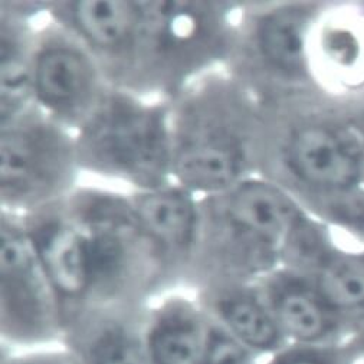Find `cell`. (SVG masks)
I'll use <instances>...</instances> for the list:
<instances>
[{"mask_svg":"<svg viewBox=\"0 0 364 364\" xmlns=\"http://www.w3.org/2000/svg\"><path fill=\"white\" fill-rule=\"evenodd\" d=\"M85 154L108 171L141 185H156L168 161V141L161 115L127 98H109L84 132Z\"/></svg>","mask_w":364,"mask_h":364,"instance_id":"cell-1","label":"cell"},{"mask_svg":"<svg viewBox=\"0 0 364 364\" xmlns=\"http://www.w3.org/2000/svg\"><path fill=\"white\" fill-rule=\"evenodd\" d=\"M56 298L36 272L25 239L2 226V340L5 347L33 348L63 340Z\"/></svg>","mask_w":364,"mask_h":364,"instance_id":"cell-2","label":"cell"},{"mask_svg":"<svg viewBox=\"0 0 364 364\" xmlns=\"http://www.w3.org/2000/svg\"><path fill=\"white\" fill-rule=\"evenodd\" d=\"M291 174L309 189L327 195H347L363 173V143L350 127L311 123L298 127L285 146Z\"/></svg>","mask_w":364,"mask_h":364,"instance_id":"cell-3","label":"cell"},{"mask_svg":"<svg viewBox=\"0 0 364 364\" xmlns=\"http://www.w3.org/2000/svg\"><path fill=\"white\" fill-rule=\"evenodd\" d=\"M222 219L239 244L251 247L262 259L287 251L306 220L284 192L262 181L235 188L222 203Z\"/></svg>","mask_w":364,"mask_h":364,"instance_id":"cell-4","label":"cell"},{"mask_svg":"<svg viewBox=\"0 0 364 364\" xmlns=\"http://www.w3.org/2000/svg\"><path fill=\"white\" fill-rule=\"evenodd\" d=\"M262 295L289 344H341L347 343L354 331V321L331 309L301 272L272 278Z\"/></svg>","mask_w":364,"mask_h":364,"instance_id":"cell-5","label":"cell"},{"mask_svg":"<svg viewBox=\"0 0 364 364\" xmlns=\"http://www.w3.org/2000/svg\"><path fill=\"white\" fill-rule=\"evenodd\" d=\"M31 240L65 328L92 299L87 237L68 223L50 219L33 228Z\"/></svg>","mask_w":364,"mask_h":364,"instance_id":"cell-6","label":"cell"},{"mask_svg":"<svg viewBox=\"0 0 364 364\" xmlns=\"http://www.w3.org/2000/svg\"><path fill=\"white\" fill-rule=\"evenodd\" d=\"M64 347L80 364H150L144 347V323L119 307H92L71 321Z\"/></svg>","mask_w":364,"mask_h":364,"instance_id":"cell-7","label":"cell"},{"mask_svg":"<svg viewBox=\"0 0 364 364\" xmlns=\"http://www.w3.org/2000/svg\"><path fill=\"white\" fill-rule=\"evenodd\" d=\"M65 146L41 127H18L2 134V191L29 196L50 189L65 168Z\"/></svg>","mask_w":364,"mask_h":364,"instance_id":"cell-8","label":"cell"},{"mask_svg":"<svg viewBox=\"0 0 364 364\" xmlns=\"http://www.w3.org/2000/svg\"><path fill=\"white\" fill-rule=\"evenodd\" d=\"M212 318L183 299H171L144 321L150 364H199Z\"/></svg>","mask_w":364,"mask_h":364,"instance_id":"cell-9","label":"cell"},{"mask_svg":"<svg viewBox=\"0 0 364 364\" xmlns=\"http://www.w3.org/2000/svg\"><path fill=\"white\" fill-rule=\"evenodd\" d=\"M181 144L176 170L181 181L200 191L228 188L237 177L244 160L242 144L226 126L203 124Z\"/></svg>","mask_w":364,"mask_h":364,"instance_id":"cell-10","label":"cell"},{"mask_svg":"<svg viewBox=\"0 0 364 364\" xmlns=\"http://www.w3.org/2000/svg\"><path fill=\"white\" fill-rule=\"evenodd\" d=\"M208 302L213 321L258 357L271 358L289 344L262 294L248 288H225Z\"/></svg>","mask_w":364,"mask_h":364,"instance_id":"cell-11","label":"cell"},{"mask_svg":"<svg viewBox=\"0 0 364 364\" xmlns=\"http://www.w3.org/2000/svg\"><path fill=\"white\" fill-rule=\"evenodd\" d=\"M95 74L80 50L53 45L42 50L35 67V90L43 105L63 115H75L91 100Z\"/></svg>","mask_w":364,"mask_h":364,"instance_id":"cell-12","label":"cell"},{"mask_svg":"<svg viewBox=\"0 0 364 364\" xmlns=\"http://www.w3.org/2000/svg\"><path fill=\"white\" fill-rule=\"evenodd\" d=\"M140 229L166 252H183L195 239L198 213L192 199L181 191H154L137 200Z\"/></svg>","mask_w":364,"mask_h":364,"instance_id":"cell-13","label":"cell"},{"mask_svg":"<svg viewBox=\"0 0 364 364\" xmlns=\"http://www.w3.org/2000/svg\"><path fill=\"white\" fill-rule=\"evenodd\" d=\"M304 275L331 309L354 324L364 320V252L330 250Z\"/></svg>","mask_w":364,"mask_h":364,"instance_id":"cell-14","label":"cell"},{"mask_svg":"<svg viewBox=\"0 0 364 364\" xmlns=\"http://www.w3.org/2000/svg\"><path fill=\"white\" fill-rule=\"evenodd\" d=\"M75 29L94 46L119 50L130 45L141 28L143 6L112 0H85L70 6Z\"/></svg>","mask_w":364,"mask_h":364,"instance_id":"cell-15","label":"cell"},{"mask_svg":"<svg viewBox=\"0 0 364 364\" xmlns=\"http://www.w3.org/2000/svg\"><path fill=\"white\" fill-rule=\"evenodd\" d=\"M306 14L296 8L277 11L264 18L258 28V48L277 71L298 74L304 65Z\"/></svg>","mask_w":364,"mask_h":364,"instance_id":"cell-16","label":"cell"},{"mask_svg":"<svg viewBox=\"0 0 364 364\" xmlns=\"http://www.w3.org/2000/svg\"><path fill=\"white\" fill-rule=\"evenodd\" d=\"M360 358L347 346H296L288 344L272 355L267 364H358Z\"/></svg>","mask_w":364,"mask_h":364,"instance_id":"cell-17","label":"cell"},{"mask_svg":"<svg viewBox=\"0 0 364 364\" xmlns=\"http://www.w3.org/2000/svg\"><path fill=\"white\" fill-rule=\"evenodd\" d=\"M28 87V73L18 45L5 32L2 35V118L8 117Z\"/></svg>","mask_w":364,"mask_h":364,"instance_id":"cell-18","label":"cell"},{"mask_svg":"<svg viewBox=\"0 0 364 364\" xmlns=\"http://www.w3.org/2000/svg\"><path fill=\"white\" fill-rule=\"evenodd\" d=\"M199 364H259V357L212 320Z\"/></svg>","mask_w":364,"mask_h":364,"instance_id":"cell-19","label":"cell"},{"mask_svg":"<svg viewBox=\"0 0 364 364\" xmlns=\"http://www.w3.org/2000/svg\"><path fill=\"white\" fill-rule=\"evenodd\" d=\"M2 364H80L77 357L67 350H26L2 348Z\"/></svg>","mask_w":364,"mask_h":364,"instance_id":"cell-20","label":"cell"},{"mask_svg":"<svg viewBox=\"0 0 364 364\" xmlns=\"http://www.w3.org/2000/svg\"><path fill=\"white\" fill-rule=\"evenodd\" d=\"M331 212L344 223H348L364 233V196H353L351 192L341 195L340 200L331 208Z\"/></svg>","mask_w":364,"mask_h":364,"instance_id":"cell-21","label":"cell"},{"mask_svg":"<svg viewBox=\"0 0 364 364\" xmlns=\"http://www.w3.org/2000/svg\"><path fill=\"white\" fill-rule=\"evenodd\" d=\"M347 346L354 351V354L361 358L364 355V320L358 321L354 327V331L347 341Z\"/></svg>","mask_w":364,"mask_h":364,"instance_id":"cell-22","label":"cell"},{"mask_svg":"<svg viewBox=\"0 0 364 364\" xmlns=\"http://www.w3.org/2000/svg\"><path fill=\"white\" fill-rule=\"evenodd\" d=\"M358 364H364V355L360 358V363Z\"/></svg>","mask_w":364,"mask_h":364,"instance_id":"cell-23","label":"cell"},{"mask_svg":"<svg viewBox=\"0 0 364 364\" xmlns=\"http://www.w3.org/2000/svg\"><path fill=\"white\" fill-rule=\"evenodd\" d=\"M265 364H267V363H265Z\"/></svg>","mask_w":364,"mask_h":364,"instance_id":"cell-24","label":"cell"}]
</instances>
